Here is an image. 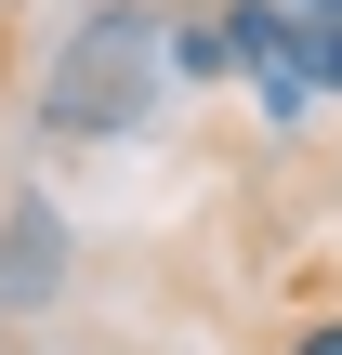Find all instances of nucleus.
<instances>
[{"instance_id": "f257e3e1", "label": "nucleus", "mask_w": 342, "mask_h": 355, "mask_svg": "<svg viewBox=\"0 0 342 355\" xmlns=\"http://www.w3.org/2000/svg\"><path fill=\"white\" fill-rule=\"evenodd\" d=\"M158 79H171V66H158V26H145V13H105V26L66 40V66H53V119H66V132H132Z\"/></svg>"}, {"instance_id": "f03ea898", "label": "nucleus", "mask_w": 342, "mask_h": 355, "mask_svg": "<svg viewBox=\"0 0 342 355\" xmlns=\"http://www.w3.org/2000/svg\"><path fill=\"white\" fill-rule=\"evenodd\" d=\"M158 66H171V79H237L224 13H171V26H158Z\"/></svg>"}, {"instance_id": "7ed1b4c3", "label": "nucleus", "mask_w": 342, "mask_h": 355, "mask_svg": "<svg viewBox=\"0 0 342 355\" xmlns=\"http://www.w3.org/2000/svg\"><path fill=\"white\" fill-rule=\"evenodd\" d=\"M290 66L342 105V13H303V0H290Z\"/></svg>"}, {"instance_id": "20e7f679", "label": "nucleus", "mask_w": 342, "mask_h": 355, "mask_svg": "<svg viewBox=\"0 0 342 355\" xmlns=\"http://www.w3.org/2000/svg\"><path fill=\"white\" fill-rule=\"evenodd\" d=\"M237 79H250V105H264V119H277V132H290V119H303V105H316V79H303V66H290V53H264V66H237Z\"/></svg>"}, {"instance_id": "39448f33", "label": "nucleus", "mask_w": 342, "mask_h": 355, "mask_svg": "<svg viewBox=\"0 0 342 355\" xmlns=\"http://www.w3.org/2000/svg\"><path fill=\"white\" fill-rule=\"evenodd\" d=\"M277 355H342V316H303V329H290Z\"/></svg>"}]
</instances>
